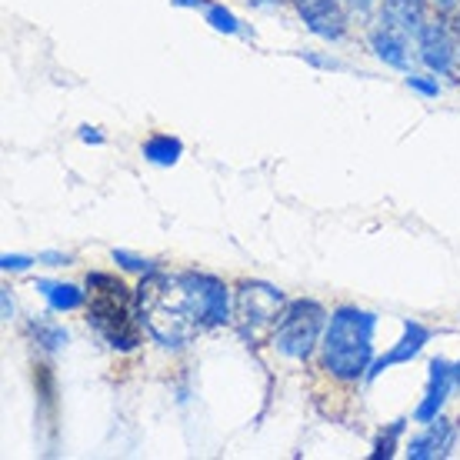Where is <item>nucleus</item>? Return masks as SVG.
Wrapping results in <instances>:
<instances>
[{
	"instance_id": "1",
	"label": "nucleus",
	"mask_w": 460,
	"mask_h": 460,
	"mask_svg": "<svg viewBox=\"0 0 460 460\" xmlns=\"http://www.w3.org/2000/svg\"><path fill=\"white\" fill-rule=\"evenodd\" d=\"M134 304L147 334L171 350L234 323V290L204 270H154L134 288Z\"/></svg>"
},
{
	"instance_id": "27",
	"label": "nucleus",
	"mask_w": 460,
	"mask_h": 460,
	"mask_svg": "<svg viewBox=\"0 0 460 460\" xmlns=\"http://www.w3.org/2000/svg\"><path fill=\"white\" fill-rule=\"evenodd\" d=\"M210 0H171V7H184V11H204Z\"/></svg>"
},
{
	"instance_id": "29",
	"label": "nucleus",
	"mask_w": 460,
	"mask_h": 460,
	"mask_svg": "<svg viewBox=\"0 0 460 460\" xmlns=\"http://www.w3.org/2000/svg\"><path fill=\"white\" fill-rule=\"evenodd\" d=\"M454 384H457V387H460V360H457V364H454Z\"/></svg>"
},
{
	"instance_id": "3",
	"label": "nucleus",
	"mask_w": 460,
	"mask_h": 460,
	"mask_svg": "<svg viewBox=\"0 0 460 460\" xmlns=\"http://www.w3.org/2000/svg\"><path fill=\"white\" fill-rule=\"evenodd\" d=\"M331 314L321 300L297 297L288 300L284 311L274 323V334H270V347L288 360H311L314 350H321L323 331H327Z\"/></svg>"
},
{
	"instance_id": "24",
	"label": "nucleus",
	"mask_w": 460,
	"mask_h": 460,
	"mask_svg": "<svg viewBox=\"0 0 460 460\" xmlns=\"http://www.w3.org/2000/svg\"><path fill=\"white\" fill-rule=\"evenodd\" d=\"M0 311H4V321H13V294L11 288H0Z\"/></svg>"
},
{
	"instance_id": "22",
	"label": "nucleus",
	"mask_w": 460,
	"mask_h": 460,
	"mask_svg": "<svg viewBox=\"0 0 460 460\" xmlns=\"http://www.w3.org/2000/svg\"><path fill=\"white\" fill-rule=\"evenodd\" d=\"M74 257L64 251H40L37 253V264H47V267H67Z\"/></svg>"
},
{
	"instance_id": "14",
	"label": "nucleus",
	"mask_w": 460,
	"mask_h": 460,
	"mask_svg": "<svg viewBox=\"0 0 460 460\" xmlns=\"http://www.w3.org/2000/svg\"><path fill=\"white\" fill-rule=\"evenodd\" d=\"M27 337H31L44 354H60V350L70 344V334L58 321H50V317H31V321H27Z\"/></svg>"
},
{
	"instance_id": "19",
	"label": "nucleus",
	"mask_w": 460,
	"mask_h": 460,
	"mask_svg": "<svg viewBox=\"0 0 460 460\" xmlns=\"http://www.w3.org/2000/svg\"><path fill=\"white\" fill-rule=\"evenodd\" d=\"M403 427H407V420H394V424L387 427V434H380L377 447H374V454H370V457H374V460L394 457V444H397V438L403 434Z\"/></svg>"
},
{
	"instance_id": "20",
	"label": "nucleus",
	"mask_w": 460,
	"mask_h": 460,
	"mask_svg": "<svg viewBox=\"0 0 460 460\" xmlns=\"http://www.w3.org/2000/svg\"><path fill=\"white\" fill-rule=\"evenodd\" d=\"M37 264V257H27V253H4L0 257V270L4 274H21V270H31Z\"/></svg>"
},
{
	"instance_id": "5",
	"label": "nucleus",
	"mask_w": 460,
	"mask_h": 460,
	"mask_svg": "<svg viewBox=\"0 0 460 460\" xmlns=\"http://www.w3.org/2000/svg\"><path fill=\"white\" fill-rule=\"evenodd\" d=\"M87 323L117 354H130L140 344V314L134 294H93L87 307Z\"/></svg>"
},
{
	"instance_id": "7",
	"label": "nucleus",
	"mask_w": 460,
	"mask_h": 460,
	"mask_svg": "<svg viewBox=\"0 0 460 460\" xmlns=\"http://www.w3.org/2000/svg\"><path fill=\"white\" fill-rule=\"evenodd\" d=\"M294 11L300 13V21L307 23V31L321 40H344L347 31H350V13L344 11L341 0H290Z\"/></svg>"
},
{
	"instance_id": "11",
	"label": "nucleus",
	"mask_w": 460,
	"mask_h": 460,
	"mask_svg": "<svg viewBox=\"0 0 460 460\" xmlns=\"http://www.w3.org/2000/svg\"><path fill=\"white\" fill-rule=\"evenodd\" d=\"M454 444H457V424L438 417L434 424H427L424 434L411 438V444L403 447V454L411 460H438V457H450Z\"/></svg>"
},
{
	"instance_id": "12",
	"label": "nucleus",
	"mask_w": 460,
	"mask_h": 460,
	"mask_svg": "<svg viewBox=\"0 0 460 460\" xmlns=\"http://www.w3.org/2000/svg\"><path fill=\"white\" fill-rule=\"evenodd\" d=\"M377 23L397 27L407 37H417L427 23V0H380Z\"/></svg>"
},
{
	"instance_id": "10",
	"label": "nucleus",
	"mask_w": 460,
	"mask_h": 460,
	"mask_svg": "<svg viewBox=\"0 0 460 460\" xmlns=\"http://www.w3.org/2000/svg\"><path fill=\"white\" fill-rule=\"evenodd\" d=\"M367 44H370V50H374V58L384 60L387 67L411 74V67H414V54H411V40H407L403 31L387 27V23H377V27L367 34Z\"/></svg>"
},
{
	"instance_id": "16",
	"label": "nucleus",
	"mask_w": 460,
	"mask_h": 460,
	"mask_svg": "<svg viewBox=\"0 0 460 460\" xmlns=\"http://www.w3.org/2000/svg\"><path fill=\"white\" fill-rule=\"evenodd\" d=\"M204 21L210 23V31H217V34H227V37L241 34V31H243L241 21H237V13L230 11V7H224V4H214V0H210L208 7H204Z\"/></svg>"
},
{
	"instance_id": "9",
	"label": "nucleus",
	"mask_w": 460,
	"mask_h": 460,
	"mask_svg": "<svg viewBox=\"0 0 460 460\" xmlns=\"http://www.w3.org/2000/svg\"><path fill=\"white\" fill-rule=\"evenodd\" d=\"M430 337H434L430 327H424V323H417V321H403L401 341H397L387 354L374 357V364H370V370H367V380H377L380 374L387 367H394V364H411V360L430 344Z\"/></svg>"
},
{
	"instance_id": "28",
	"label": "nucleus",
	"mask_w": 460,
	"mask_h": 460,
	"mask_svg": "<svg viewBox=\"0 0 460 460\" xmlns=\"http://www.w3.org/2000/svg\"><path fill=\"white\" fill-rule=\"evenodd\" d=\"M247 4H251V7H267V11H270V7H280L284 0H247Z\"/></svg>"
},
{
	"instance_id": "15",
	"label": "nucleus",
	"mask_w": 460,
	"mask_h": 460,
	"mask_svg": "<svg viewBox=\"0 0 460 460\" xmlns=\"http://www.w3.org/2000/svg\"><path fill=\"white\" fill-rule=\"evenodd\" d=\"M140 154L154 167H173V164L184 157V144H181V137H173V134H150L144 140Z\"/></svg>"
},
{
	"instance_id": "13",
	"label": "nucleus",
	"mask_w": 460,
	"mask_h": 460,
	"mask_svg": "<svg viewBox=\"0 0 460 460\" xmlns=\"http://www.w3.org/2000/svg\"><path fill=\"white\" fill-rule=\"evenodd\" d=\"M34 290L47 300V307L58 314H70L87 307V294L91 290L77 288V284H67V280H47V277H37Z\"/></svg>"
},
{
	"instance_id": "26",
	"label": "nucleus",
	"mask_w": 460,
	"mask_h": 460,
	"mask_svg": "<svg viewBox=\"0 0 460 460\" xmlns=\"http://www.w3.org/2000/svg\"><path fill=\"white\" fill-rule=\"evenodd\" d=\"M434 7H438V13H444V17H450V13L460 11V0H430Z\"/></svg>"
},
{
	"instance_id": "8",
	"label": "nucleus",
	"mask_w": 460,
	"mask_h": 460,
	"mask_svg": "<svg viewBox=\"0 0 460 460\" xmlns=\"http://www.w3.org/2000/svg\"><path fill=\"white\" fill-rule=\"evenodd\" d=\"M427 370H430V374H427V391L414 411V420L424 427L438 420L440 411H444V403H447V397H450V391L457 387V384H454V364L444 360V357H434Z\"/></svg>"
},
{
	"instance_id": "2",
	"label": "nucleus",
	"mask_w": 460,
	"mask_h": 460,
	"mask_svg": "<svg viewBox=\"0 0 460 460\" xmlns=\"http://www.w3.org/2000/svg\"><path fill=\"white\" fill-rule=\"evenodd\" d=\"M377 314L341 304L331 311L327 331L321 341V370L337 384H357L367 380V370L374 364V334H377Z\"/></svg>"
},
{
	"instance_id": "25",
	"label": "nucleus",
	"mask_w": 460,
	"mask_h": 460,
	"mask_svg": "<svg viewBox=\"0 0 460 460\" xmlns=\"http://www.w3.org/2000/svg\"><path fill=\"white\" fill-rule=\"evenodd\" d=\"M77 137H81L84 144H104V134H101L97 127H91V124H84V127H81V134H77Z\"/></svg>"
},
{
	"instance_id": "21",
	"label": "nucleus",
	"mask_w": 460,
	"mask_h": 460,
	"mask_svg": "<svg viewBox=\"0 0 460 460\" xmlns=\"http://www.w3.org/2000/svg\"><path fill=\"white\" fill-rule=\"evenodd\" d=\"M341 4L350 17H360V21H367L370 13L380 11V0H341Z\"/></svg>"
},
{
	"instance_id": "23",
	"label": "nucleus",
	"mask_w": 460,
	"mask_h": 460,
	"mask_svg": "<svg viewBox=\"0 0 460 460\" xmlns=\"http://www.w3.org/2000/svg\"><path fill=\"white\" fill-rule=\"evenodd\" d=\"M300 58L307 60V64H314V67H323V70H344L337 60L331 58H321V54H311V50H300Z\"/></svg>"
},
{
	"instance_id": "17",
	"label": "nucleus",
	"mask_w": 460,
	"mask_h": 460,
	"mask_svg": "<svg viewBox=\"0 0 460 460\" xmlns=\"http://www.w3.org/2000/svg\"><path fill=\"white\" fill-rule=\"evenodd\" d=\"M111 261H114L120 270H127V274H140V277H147L157 270V261H150V257H140V253L134 251H111Z\"/></svg>"
},
{
	"instance_id": "4",
	"label": "nucleus",
	"mask_w": 460,
	"mask_h": 460,
	"mask_svg": "<svg viewBox=\"0 0 460 460\" xmlns=\"http://www.w3.org/2000/svg\"><path fill=\"white\" fill-rule=\"evenodd\" d=\"M284 304L288 297L280 288L267 284V280H243L241 288L234 290V327L241 331L247 344L270 341Z\"/></svg>"
},
{
	"instance_id": "18",
	"label": "nucleus",
	"mask_w": 460,
	"mask_h": 460,
	"mask_svg": "<svg viewBox=\"0 0 460 460\" xmlns=\"http://www.w3.org/2000/svg\"><path fill=\"white\" fill-rule=\"evenodd\" d=\"M407 87L414 93H420V97H427V101H438L440 97V84H438V74H407Z\"/></svg>"
},
{
	"instance_id": "6",
	"label": "nucleus",
	"mask_w": 460,
	"mask_h": 460,
	"mask_svg": "<svg viewBox=\"0 0 460 460\" xmlns=\"http://www.w3.org/2000/svg\"><path fill=\"white\" fill-rule=\"evenodd\" d=\"M457 31L450 27V21L440 13L438 21H427L424 31L417 34V60L424 64L430 74L438 77H447L454 74V64L460 58V44H457Z\"/></svg>"
}]
</instances>
